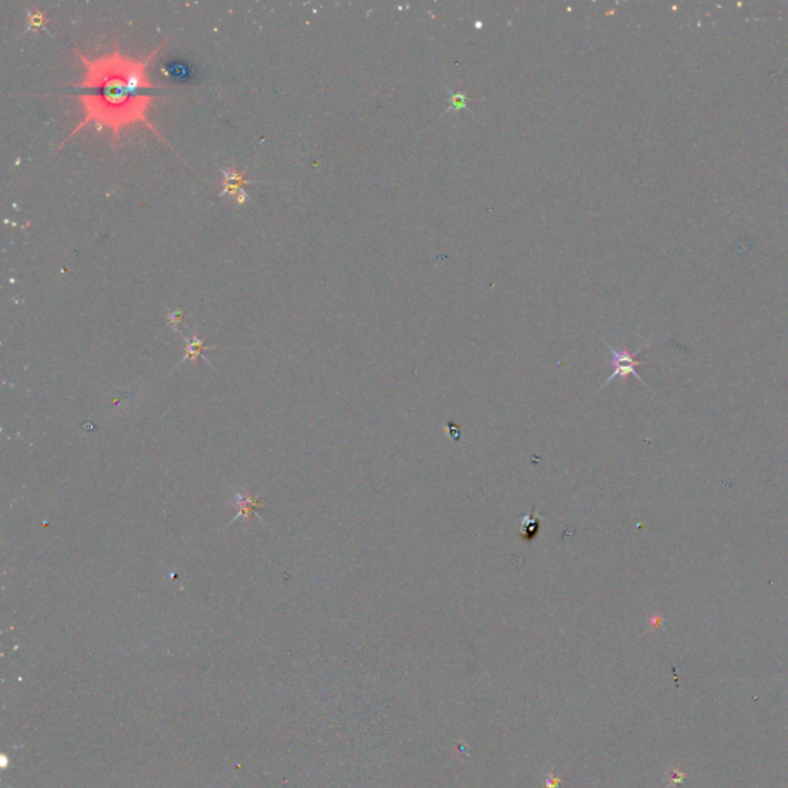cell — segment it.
<instances>
[{
	"instance_id": "5b68a950",
	"label": "cell",
	"mask_w": 788,
	"mask_h": 788,
	"mask_svg": "<svg viewBox=\"0 0 788 788\" xmlns=\"http://www.w3.org/2000/svg\"><path fill=\"white\" fill-rule=\"evenodd\" d=\"M205 350H208V347H206V345L204 343L202 339H197V336H195V337L191 339V342H188V345H186L185 356H183L181 364H183L185 361H188V359H192V361H197V357L202 356V352H204ZM181 364H179V365H181Z\"/></svg>"
},
{
	"instance_id": "52a82bcc",
	"label": "cell",
	"mask_w": 788,
	"mask_h": 788,
	"mask_svg": "<svg viewBox=\"0 0 788 788\" xmlns=\"http://www.w3.org/2000/svg\"><path fill=\"white\" fill-rule=\"evenodd\" d=\"M181 317H182V311H172V313H170V317H168L170 323L176 325V323L179 322V319H181Z\"/></svg>"
},
{
	"instance_id": "3957f363",
	"label": "cell",
	"mask_w": 788,
	"mask_h": 788,
	"mask_svg": "<svg viewBox=\"0 0 788 788\" xmlns=\"http://www.w3.org/2000/svg\"><path fill=\"white\" fill-rule=\"evenodd\" d=\"M231 505L236 507L239 511H238V514L233 517L231 522L228 523V525H231L234 521H238L239 517H242V516H244L245 519H250L251 514H256L262 522H265V521L262 519V517L259 516V511H254L256 508H260V507H265V505H267V503L259 501V494H251L250 492H245V493L236 492V493H234V501H231Z\"/></svg>"
},
{
	"instance_id": "6da1fadb",
	"label": "cell",
	"mask_w": 788,
	"mask_h": 788,
	"mask_svg": "<svg viewBox=\"0 0 788 788\" xmlns=\"http://www.w3.org/2000/svg\"><path fill=\"white\" fill-rule=\"evenodd\" d=\"M168 40L170 39L165 40L142 59L123 54L117 44L111 51L98 57H88L74 50L75 56L84 65V74L80 82L68 87H75L82 91L78 94V100L84 117L74 127L68 139H71L85 127L94 125L96 129L109 131L113 136V143L116 145L123 129L143 125L167 143L153 127L148 113L157 99L154 93L162 88H168L157 87L150 75L151 64ZM64 143H60V147Z\"/></svg>"
},
{
	"instance_id": "277c9868",
	"label": "cell",
	"mask_w": 788,
	"mask_h": 788,
	"mask_svg": "<svg viewBox=\"0 0 788 788\" xmlns=\"http://www.w3.org/2000/svg\"><path fill=\"white\" fill-rule=\"evenodd\" d=\"M542 525V516L537 513L535 508H531L528 513L522 516L521 522V536L525 542H533L539 536Z\"/></svg>"
},
{
	"instance_id": "8992f818",
	"label": "cell",
	"mask_w": 788,
	"mask_h": 788,
	"mask_svg": "<svg viewBox=\"0 0 788 788\" xmlns=\"http://www.w3.org/2000/svg\"><path fill=\"white\" fill-rule=\"evenodd\" d=\"M451 100H453V105L456 109H460V108H465V96L462 93H456L451 96Z\"/></svg>"
},
{
	"instance_id": "7a4b0ae2",
	"label": "cell",
	"mask_w": 788,
	"mask_h": 788,
	"mask_svg": "<svg viewBox=\"0 0 788 788\" xmlns=\"http://www.w3.org/2000/svg\"><path fill=\"white\" fill-rule=\"evenodd\" d=\"M605 347H607V350H608V351H610V355H611L613 371H611V375L607 377L605 382H604L602 385H600V388H604V386H605V385H608V384H610L613 379H616V377H622V379H625L627 376H630V375H632V376H634L636 379H638L641 384H644V385L647 386V388L652 390V386H650V385L645 382V380L641 377V375H639V373H638V370H636V368H638V366H639V365H644V362L638 361V359H636V356H638V355H639L641 350H644V348H645V345H644V347H641L638 351H634V352L628 351L627 348H620V350H616V348H613V347H611V345H610V343H607V342H605Z\"/></svg>"
}]
</instances>
